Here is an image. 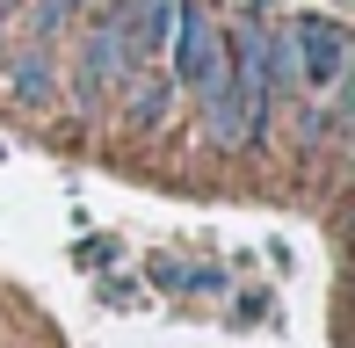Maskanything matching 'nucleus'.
I'll use <instances>...</instances> for the list:
<instances>
[{
    "instance_id": "1",
    "label": "nucleus",
    "mask_w": 355,
    "mask_h": 348,
    "mask_svg": "<svg viewBox=\"0 0 355 348\" xmlns=\"http://www.w3.org/2000/svg\"><path fill=\"white\" fill-rule=\"evenodd\" d=\"M225 66H232V51H225V29L196 8V0H182V22H174V37H167V80L189 87V94L203 102V94L225 80Z\"/></svg>"
},
{
    "instance_id": "2",
    "label": "nucleus",
    "mask_w": 355,
    "mask_h": 348,
    "mask_svg": "<svg viewBox=\"0 0 355 348\" xmlns=\"http://www.w3.org/2000/svg\"><path fill=\"white\" fill-rule=\"evenodd\" d=\"M131 66H138V51H131V15H123V0H109V15L87 29V51H80V80H73V87H80V109H94Z\"/></svg>"
},
{
    "instance_id": "3",
    "label": "nucleus",
    "mask_w": 355,
    "mask_h": 348,
    "mask_svg": "<svg viewBox=\"0 0 355 348\" xmlns=\"http://www.w3.org/2000/svg\"><path fill=\"white\" fill-rule=\"evenodd\" d=\"M290 44H297V87H334L348 66V29L334 15H297L290 22Z\"/></svg>"
},
{
    "instance_id": "4",
    "label": "nucleus",
    "mask_w": 355,
    "mask_h": 348,
    "mask_svg": "<svg viewBox=\"0 0 355 348\" xmlns=\"http://www.w3.org/2000/svg\"><path fill=\"white\" fill-rule=\"evenodd\" d=\"M116 87H123V116H131L138 131H159V123H167V102L182 94V87L167 80V73H138V66L123 73Z\"/></svg>"
},
{
    "instance_id": "5",
    "label": "nucleus",
    "mask_w": 355,
    "mask_h": 348,
    "mask_svg": "<svg viewBox=\"0 0 355 348\" xmlns=\"http://www.w3.org/2000/svg\"><path fill=\"white\" fill-rule=\"evenodd\" d=\"M123 15H131V51L153 58V51H167L174 22H182V0H123Z\"/></svg>"
},
{
    "instance_id": "6",
    "label": "nucleus",
    "mask_w": 355,
    "mask_h": 348,
    "mask_svg": "<svg viewBox=\"0 0 355 348\" xmlns=\"http://www.w3.org/2000/svg\"><path fill=\"white\" fill-rule=\"evenodd\" d=\"M8 87H15V102H29V109H37L44 94H51V44H29V51L8 66Z\"/></svg>"
}]
</instances>
